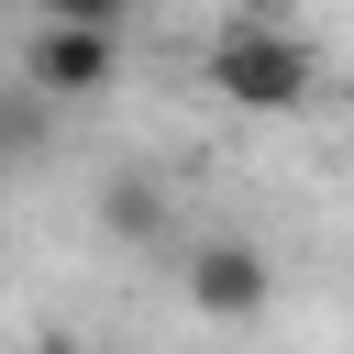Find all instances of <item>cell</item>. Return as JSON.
Here are the masks:
<instances>
[{"label":"cell","instance_id":"obj_1","mask_svg":"<svg viewBox=\"0 0 354 354\" xmlns=\"http://www.w3.org/2000/svg\"><path fill=\"white\" fill-rule=\"evenodd\" d=\"M122 77V0H66L22 33V88L33 100H100Z\"/></svg>","mask_w":354,"mask_h":354},{"label":"cell","instance_id":"obj_3","mask_svg":"<svg viewBox=\"0 0 354 354\" xmlns=\"http://www.w3.org/2000/svg\"><path fill=\"white\" fill-rule=\"evenodd\" d=\"M177 288H188L199 321H266V299H277V254L243 243V232H210V243L177 254Z\"/></svg>","mask_w":354,"mask_h":354},{"label":"cell","instance_id":"obj_4","mask_svg":"<svg viewBox=\"0 0 354 354\" xmlns=\"http://www.w3.org/2000/svg\"><path fill=\"white\" fill-rule=\"evenodd\" d=\"M88 210H100V232L133 243V254H166V243H177V188H166L155 166H111Z\"/></svg>","mask_w":354,"mask_h":354},{"label":"cell","instance_id":"obj_2","mask_svg":"<svg viewBox=\"0 0 354 354\" xmlns=\"http://www.w3.org/2000/svg\"><path fill=\"white\" fill-rule=\"evenodd\" d=\"M310 77H321V55H310L299 22L243 11V22H221V44H210V88H221L232 111H299Z\"/></svg>","mask_w":354,"mask_h":354}]
</instances>
